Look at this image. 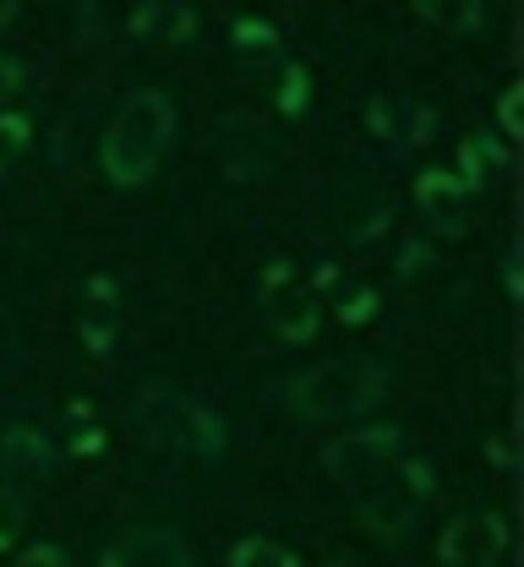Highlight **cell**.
Wrapping results in <instances>:
<instances>
[{
    "label": "cell",
    "instance_id": "5",
    "mask_svg": "<svg viewBox=\"0 0 524 567\" xmlns=\"http://www.w3.org/2000/svg\"><path fill=\"white\" fill-rule=\"evenodd\" d=\"M137 421L148 431L153 442H164V447H197V453H225V425L214 421L208 410H197V404H186L181 393H169V388H148L143 393V404H137Z\"/></svg>",
    "mask_w": 524,
    "mask_h": 567
},
{
    "label": "cell",
    "instance_id": "2",
    "mask_svg": "<svg viewBox=\"0 0 524 567\" xmlns=\"http://www.w3.org/2000/svg\"><path fill=\"white\" fill-rule=\"evenodd\" d=\"M175 126H181V115H175V99L164 87L126 93L121 110L104 126V175L115 186H143L153 169H158V158L169 153Z\"/></svg>",
    "mask_w": 524,
    "mask_h": 567
},
{
    "label": "cell",
    "instance_id": "4",
    "mask_svg": "<svg viewBox=\"0 0 524 567\" xmlns=\"http://www.w3.org/2000/svg\"><path fill=\"white\" fill-rule=\"evenodd\" d=\"M333 284V268H322V262H274L268 268V279H263V317H268V328L279 333V339H311L317 333V322H322V289Z\"/></svg>",
    "mask_w": 524,
    "mask_h": 567
},
{
    "label": "cell",
    "instance_id": "1",
    "mask_svg": "<svg viewBox=\"0 0 524 567\" xmlns=\"http://www.w3.org/2000/svg\"><path fill=\"white\" fill-rule=\"evenodd\" d=\"M322 470L345 486L350 513L382 540L410 535V524L421 518V507L432 496V470L415 453H404V436L393 425H367V431L328 442Z\"/></svg>",
    "mask_w": 524,
    "mask_h": 567
},
{
    "label": "cell",
    "instance_id": "17",
    "mask_svg": "<svg viewBox=\"0 0 524 567\" xmlns=\"http://www.w3.org/2000/svg\"><path fill=\"white\" fill-rule=\"evenodd\" d=\"M17 535H22V502L11 492H0V551H6Z\"/></svg>",
    "mask_w": 524,
    "mask_h": 567
},
{
    "label": "cell",
    "instance_id": "3",
    "mask_svg": "<svg viewBox=\"0 0 524 567\" xmlns=\"http://www.w3.org/2000/svg\"><path fill=\"white\" fill-rule=\"evenodd\" d=\"M382 388H388V371L372 354H333L290 382V410L300 421H350L372 410Z\"/></svg>",
    "mask_w": 524,
    "mask_h": 567
},
{
    "label": "cell",
    "instance_id": "10",
    "mask_svg": "<svg viewBox=\"0 0 524 567\" xmlns=\"http://www.w3.org/2000/svg\"><path fill=\"white\" fill-rule=\"evenodd\" d=\"M76 328H82V344H88V354H99V360L110 354L115 333H121V289H115V279H88Z\"/></svg>",
    "mask_w": 524,
    "mask_h": 567
},
{
    "label": "cell",
    "instance_id": "6",
    "mask_svg": "<svg viewBox=\"0 0 524 567\" xmlns=\"http://www.w3.org/2000/svg\"><path fill=\"white\" fill-rule=\"evenodd\" d=\"M508 551V524L497 513H464L438 535L443 567H497Z\"/></svg>",
    "mask_w": 524,
    "mask_h": 567
},
{
    "label": "cell",
    "instance_id": "7",
    "mask_svg": "<svg viewBox=\"0 0 524 567\" xmlns=\"http://www.w3.org/2000/svg\"><path fill=\"white\" fill-rule=\"evenodd\" d=\"M214 158H219V169H225L235 186H251V181H263V175L274 169V147H268L263 126H257L251 115H225V121H219Z\"/></svg>",
    "mask_w": 524,
    "mask_h": 567
},
{
    "label": "cell",
    "instance_id": "13",
    "mask_svg": "<svg viewBox=\"0 0 524 567\" xmlns=\"http://www.w3.org/2000/svg\"><path fill=\"white\" fill-rule=\"evenodd\" d=\"M229 567H300L296 551H285L279 540H268V535H246L235 551H229Z\"/></svg>",
    "mask_w": 524,
    "mask_h": 567
},
{
    "label": "cell",
    "instance_id": "12",
    "mask_svg": "<svg viewBox=\"0 0 524 567\" xmlns=\"http://www.w3.org/2000/svg\"><path fill=\"white\" fill-rule=\"evenodd\" d=\"M459 181H464V192L475 197V192H486L492 181H497V169H503V147L492 137H470L464 147H459Z\"/></svg>",
    "mask_w": 524,
    "mask_h": 567
},
{
    "label": "cell",
    "instance_id": "8",
    "mask_svg": "<svg viewBox=\"0 0 524 567\" xmlns=\"http://www.w3.org/2000/svg\"><path fill=\"white\" fill-rule=\"evenodd\" d=\"M415 213H421V224L432 229V235H464L470 229V192H464V181L449 175V169H432V175H421V186H415Z\"/></svg>",
    "mask_w": 524,
    "mask_h": 567
},
{
    "label": "cell",
    "instance_id": "11",
    "mask_svg": "<svg viewBox=\"0 0 524 567\" xmlns=\"http://www.w3.org/2000/svg\"><path fill=\"white\" fill-rule=\"evenodd\" d=\"M126 28H132L137 39H153V44H181V39L197 28V17H192L186 6H143Z\"/></svg>",
    "mask_w": 524,
    "mask_h": 567
},
{
    "label": "cell",
    "instance_id": "9",
    "mask_svg": "<svg viewBox=\"0 0 524 567\" xmlns=\"http://www.w3.org/2000/svg\"><path fill=\"white\" fill-rule=\"evenodd\" d=\"M99 567H197V563H192V546L175 529H137V535H121Z\"/></svg>",
    "mask_w": 524,
    "mask_h": 567
},
{
    "label": "cell",
    "instance_id": "20",
    "mask_svg": "<svg viewBox=\"0 0 524 567\" xmlns=\"http://www.w3.org/2000/svg\"><path fill=\"white\" fill-rule=\"evenodd\" d=\"M17 87H22V66H17L11 55H0V104H6Z\"/></svg>",
    "mask_w": 524,
    "mask_h": 567
},
{
    "label": "cell",
    "instance_id": "19",
    "mask_svg": "<svg viewBox=\"0 0 524 567\" xmlns=\"http://www.w3.org/2000/svg\"><path fill=\"white\" fill-rule=\"evenodd\" d=\"M372 306H377V295L372 289H361L356 300H345V306H339V322H367V317H372Z\"/></svg>",
    "mask_w": 524,
    "mask_h": 567
},
{
    "label": "cell",
    "instance_id": "16",
    "mask_svg": "<svg viewBox=\"0 0 524 567\" xmlns=\"http://www.w3.org/2000/svg\"><path fill=\"white\" fill-rule=\"evenodd\" d=\"M6 447H11V458H17V464H33V470H44V464H50V447H44V436H39V431H11V442H6Z\"/></svg>",
    "mask_w": 524,
    "mask_h": 567
},
{
    "label": "cell",
    "instance_id": "15",
    "mask_svg": "<svg viewBox=\"0 0 524 567\" xmlns=\"http://www.w3.org/2000/svg\"><path fill=\"white\" fill-rule=\"evenodd\" d=\"M421 17L438 22V28H481L486 22V6L481 0H470V6H421Z\"/></svg>",
    "mask_w": 524,
    "mask_h": 567
},
{
    "label": "cell",
    "instance_id": "18",
    "mask_svg": "<svg viewBox=\"0 0 524 567\" xmlns=\"http://www.w3.org/2000/svg\"><path fill=\"white\" fill-rule=\"evenodd\" d=\"M497 126H503V142H520V87L497 99Z\"/></svg>",
    "mask_w": 524,
    "mask_h": 567
},
{
    "label": "cell",
    "instance_id": "21",
    "mask_svg": "<svg viewBox=\"0 0 524 567\" xmlns=\"http://www.w3.org/2000/svg\"><path fill=\"white\" fill-rule=\"evenodd\" d=\"M17 567H66V557H61L55 546H33V551H28Z\"/></svg>",
    "mask_w": 524,
    "mask_h": 567
},
{
    "label": "cell",
    "instance_id": "14",
    "mask_svg": "<svg viewBox=\"0 0 524 567\" xmlns=\"http://www.w3.org/2000/svg\"><path fill=\"white\" fill-rule=\"evenodd\" d=\"M28 137H33V126H28V115H0V175L28 153Z\"/></svg>",
    "mask_w": 524,
    "mask_h": 567
}]
</instances>
